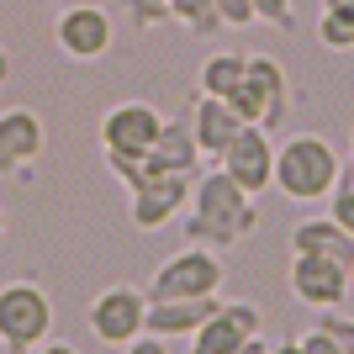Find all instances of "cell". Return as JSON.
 <instances>
[{
	"label": "cell",
	"mask_w": 354,
	"mask_h": 354,
	"mask_svg": "<svg viewBox=\"0 0 354 354\" xmlns=\"http://www.w3.org/2000/svg\"><path fill=\"white\" fill-rule=\"evenodd\" d=\"M222 301L217 296H180V301H148V323L143 333H153V339H191L196 328L207 323L212 312H217Z\"/></svg>",
	"instance_id": "9a60e30c"
},
{
	"label": "cell",
	"mask_w": 354,
	"mask_h": 354,
	"mask_svg": "<svg viewBox=\"0 0 354 354\" xmlns=\"http://www.w3.org/2000/svg\"><path fill=\"white\" fill-rule=\"evenodd\" d=\"M127 16L138 32H153L159 21H169V0H127Z\"/></svg>",
	"instance_id": "44dd1931"
},
{
	"label": "cell",
	"mask_w": 354,
	"mask_h": 354,
	"mask_svg": "<svg viewBox=\"0 0 354 354\" xmlns=\"http://www.w3.org/2000/svg\"><path fill=\"white\" fill-rule=\"evenodd\" d=\"M270 349H275V344H265V339H249V344H243L238 354H270Z\"/></svg>",
	"instance_id": "f1b7e54d"
},
{
	"label": "cell",
	"mask_w": 354,
	"mask_h": 354,
	"mask_svg": "<svg viewBox=\"0 0 354 354\" xmlns=\"http://www.w3.org/2000/svg\"><path fill=\"white\" fill-rule=\"evenodd\" d=\"M254 227H259V207H254V196L243 191L222 164L207 169V175H196L191 217H185V243H196V249H233Z\"/></svg>",
	"instance_id": "6da1fadb"
},
{
	"label": "cell",
	"mask_w": 354,
	"mask_h": 354,
	"mask_svg": "<svg viewBox=\"0 0 354 354\" xmlns=\"http://www.w3.org/2000/svg\"><path fill=\"white\" fill-rule=\"evenodd\" d=\"M323 11L344 16V21H354V0H323Z\"/></svg>",
	"instance_id": "83f0119b"
},
{
	"label": "cell",
	"mask_w": 354,
	"mask_h": 354,
	"mask_svg": "<svg viewBox=\"0 0 354 354\" xmlns=\"http://www.w3.org/2000/svg\"><path fill=\"white\" fill-rule=\"evenodd\" d=\"M222 259L212 249H196V243H185V249L175 254V259H164L159 275L148 281V301H180V296H217L222 291Z\"/></svg>",
	"instance_id": "5b68a950"
},
{
	"label": "cell",
	"mask_w": 354,
	"mask_h": 354,
	"mask_svg": "<svg viewBox=\"0 0 354 354\" xmlns=\"http://www.w3.org/2000/svg\"><path fill=\"white\" fill-rule=\"evenodd\" d=\"M148 175H191L196 180V164H201V148H196V133L191 122H164L159 143L148 153Z\"/></svg>",
	"instance_id": "e0dca14e"
},
{
	"label": "cell",
	"mask_w": 354,
	"mask_h": 354,
	"mask_svg": "<svg viewBox=\"0 0 354 354\" xmlns=\"http://www.w3.org/2000/svg\"><path fill=\"white\" fill-rule=\"evenodd\" d=\"M217 16H222V27H249V21H259V16H254V0H217Z\"/></svg>",
	"instance_id": "603a6c76"
},
{
	"label": "cell",
	"mask_w": 354,
	"mask_h": 354,
	"mask_svg": "<svg viewBox=\"0 0 354 354\" xmlns=\"http://www.w3.org/2000/svg\"><path fill=\"white\" fill-rule=\"evenodd\" d=\"M169 21L191 27V37H212V32L222 27L217 0H169Z\"/></svg>",
	"instance_id": "d6986e66"
},
{
	"label": "cell",
	"mask_w": 354,
	"mask_h": 354,
	"mask_svg": "<svg viewBox=\"0 0 354 354\" xmlns=\"http://www.w3.org/2000/svg\"><path fill=\"white\" fill-rule=\"evenodd\" d=\"M259 333H265V317H259L254 301H222L207 323L191 333V354H238Z\"/></svg>",
	"instance_id": "30bf717a"
},
{
	"label": "cell",
	"mask_w": 354,
	"mask_h": 354,
	"mask_svg": "<svg viewBox=\"0 0 354 354\" xmlns=\"http://www.w3.org/2000/svg\"><path fill=\"white\" fill-rule=\"evenodd\" d=\"M143 323H148V291L138 286H106L95 301H90V333L101 344H133L143 339Z\"/></svg>",
	"instance_id": "ba28073f"
},
{
	"label": "cell",
	"mask_w": 354,
	"mask_h": 354,
	"mask_svg": "<svg viewBox=\"0 0 354 354\" xmlns=\"http://www.w3.org/2000/svg\"><path fill=\"white\" fill-rule=\"evenodd\" d=\"M317 43L333 48V53H349V48H354V21H344V16L323 11V21H317Z\"/></svg>",
	"instance_id": "ffe728a7"
},
{
	"label": "cell",
	"mask_w": 354,
	"mask_h": 354,
	"mask_svg": "<svg viewBox=\"0 0 354 354\" xmlns=\"http://www.w3.org/2000/svg\"><path fill=\"white\" fill-rule=\"evenodd\" d=\"M164 122L169 117H159L148 101H117L101 117V153L106 159H148L164 133Z\"/></svg>",
	"instance_id": "8992f818"
},
{
	"label": "cell",
	"mask_w": 354,
	"mask_h": 354,
	"mask_svg": "<svg viewBox=\"0 0 354 354\" xmlns=\"http://www.w3.org/2000/svg\"><path fill=\"white\" fill-rule=\"evenodd\" d=\"M254 16H259L265 27H281V32L296 27V6L291 0H254Z\"/></svg>",
	"instance_id": "7402d4cb"
},
{
	"label": "cell",
	"mask_w": 354,
	"mask_h": 354,
	"mask_svg": "<svg viewBox=\"0 0 354 354\" xmlns=\"http://www.w3.org/2000/svg\"><path fill=\"white\" fill-rule=\"evenodd\" d=\"M32 354H80V349H74V344H64V339H48V344H37Z\"/></svg>",
	"instance_id": "4316f807"
},
{
	"label": "cell",
	"mask_w": 354,
	"mask_h": 354,
	"mask_svg": "<svg viewBox=\"0 0 354 354\" xmlns=\"http://www.w3.org/2000/svg\"><path fill=\"white\" fill-rule=\"evenodd\" d=\"M185 207H191V175H153L133 191L127 217H133L138 233H159V227H169Z\"/></svg>",
	"instance_id": "7c38bea8"
},
{
	"label": "cell",
	"mask_w": 354,
	"mask_h": 354,
	"mask_svg": "<svg viewBox=\"0 0 354 354\" xmlns=\"http://www.w3.org/2000/svg\"><path fill=\"white\" fill-rule=\"evenodd\" d=\"M339 169L344 159L317 133H291L275 148V191L291 196V201H328L339 185Z\"/></svg>",
	"instance_id": "7a4b0ae2"
},
{
	"label": "cell",
	"mask_w": 354,
	"mask_h": 354,
	"mask_svg": "<svg viewBox=\"0 0 354 354\" xmlns=\"http://www.w3.org/2000/svg\"><path fill=\"white\" fill-rule=\"evenodd\" d=\"M243 69H249V53H207L196 69V85H201V95L233 101V90L243 85Z\"/></svg>",
	"instance_id": "ac0fdd59"
},
{
	"label": "cell",
	"mask_w": 354,
	"mask_h": 354,
	"mask_svg": "<svg viewBox=\"0 0 354 354\" xmlns=\"http://www.w3.org/2000/svg\"><path fill=\"white\" fill-rule=\"evenodd\" d=\"M222 169L243 185L249 196H259V191H270L275 185V143H270V133L265 127H254V122H243L238 127V138L227 148H222Z\"/></svg>",
	"instance_id": "8fae6325"
},
{
	"label": "cell",
	"mask_w": 354,
	"mask_h": 354,
	"mask_svg": "<svg viewBox=\"0 0 354 354\" xmlns=\"http://www.w3.org/2000/svg\"><path fill=\"white\" fill-rule=\"evenodd\" d=\"M191 133H196V148H201V159H222V148L238 138L243 117L233 111V101H217V95H196L191 106Z\"/></svg>",
	"instance_id": "5bb4252c"
},
{
	"label": "cell",
	"mask_w": 354,
	"mask_h": 354,
	"mask_svg": "<svg viewBox=\"0 0 354 354\" xmlns=\"http://www.w3.org/2000/svg\"><path fill=\"white\" fill-rule=\"evenodd\" d=\"M53 333V301L37 281H6L0 286V344L6 354H32Z\"/></svg>",
	"instance_id": "3957f363"
},
{
	"label": "cell",
	"mask_w": 354,
	"mask_h": 354,
	"mask_svg": "<svg viewBox=\"0 0 354 354\" xmlns=\"http://www.w3.org/2000/svg\"><path fill=\"white\" fill-rule=\"evenodd\" d=\"M11 80V53H6V43H0V85Z\"/></svg>",
	"instance_id": "f546056e"
},
{
	"label": "cell",
	"mask_w": 354,
	"mask_h": 354,
	"mask_svg": "<svg viewBox=\"0 0 354 354\" xmlns=\"http://www.w3.org/2000/svg\"><path fill=\"white\" fill-rule=\"evenodd\" d=\"M291 249L296 254H323V259H333V265L354 270V233L339 227L333 217H301L291 227Z\"/></svg>",
	"instance_id": "2e32d148"
},
{
	"label": "cell",
	"mask_w": 354,
	"mask_h": 354,
	"mask_svg": "<svg viewBox=\"0 0 354 354\" xmlns=\"http://www.w3.org/2000/svg\"><path fill=\"white\" fill-rule=\"evenodd\" d=\"M111 37H117V27H111V11H106V6H59V16H53V43H59V53L74 59V64L106 59V53H111Z\"/></svg>",
	"instance_id": "52a82bcc"
},
{
	"label": "cell",
	"mask_w": 354,
	"mask_h": 354,
	"mask_svg": "<svg viewBox=\"0 0 354 354\" xmlns=\"http://www.w3.org/2000/svg\"><path fill=\"white\" fill-rule=\"evenodd\" d=\"M349 281H354V270L333 265V259H323V254H296L291 275H286L291 296L301 301V307H317V312H339L344 296H349Z\"/></svg>",
	"instance_id": "9c48e42d"
},
{
	"label": "cell",
	"mask_w": 354,
	"mask_h": 354,
	"mask_svg": "<svg viewBox=\"0 0 354 354\" xmlns=\"http://www.w3.org/2000/svg\"><path fill=\"white\" fill-rule=\"evenodd\" d=\"M296 344H301V354H349L333 333H328V328H312V333H301Z\"/></svg>",
	"instance_id": "cb8c5ba5"
},
{
	"label": "cell",
	"mask_w": 354,
	"mask_h": 354,
	"mask_svg": "<svg viewBox=\"0 0 354 354\" xmlns=\"http://www.w3.org/2000/svg\"><path fill=\"white\" fill-rule=\"evenodd\" d=\"M122 354H169V339H153V333H143V339L122 344Z\"/></svg>",
	"instance_id": "484cf974"
},
{
	"label": "cell",
	"mask_w": 354,
	"mask_h": 354,
	"mask_svg": "<svg viewBox=\"0 0 354 354\" xmlns=\"http://www.w3.org/2000/svg\"><path fill=\"white\" fill-rule=\"evenodd\" d=\"M349 138H354V127H349Z\"/></svg>",
	"instance_id": "836d02e7"
},
{
	"label": "cell",
	"mask_w": 354,
	"mask_h": 354,
	"mask_svg": "<svg viewBox=\"0 0 354 354\" xmlns=\"http://www.w3.org/2000/svg\"><path fill=\"white\" fill-rule=\"evenodd\" d=\"M270 354H301V344H296V339H286V344H275Z\"/></svg>",
	"instance_id": "4dcf8cb0"
},
{
	"label": "cell",
	"mask_w": 354,
	"mask_h": 354,
	"mask_svg": "<svg viewBox=\"0 0 354 354\" xmlns=\"http://www.w3.org/2000/svg\"><path fill=\"white\" fill-rule=\"evenodd\" d=\"M317 328H328V333H333V339L344 344V349L354 354V317H339V312H323V323Z\"/></svg>",
	"instance_id": "d4e9b609"
},
{
	"label": "cell",
	"mask_w": 354,
	"mask_h": 354,
	"mask_svg": "<svg viewBox=\"0 0 354 354\" xmlns=\"http://www.w3.org/2000/svg\"><path fill=\"white\" fill-rule=\"evenodd\" d=\"M59 6H106V0H59Z\"/></svg>",
	"instance_id": "1f68e13d"
},
{
	"label": "cell",
	"mask_w": 354,
	"mask_h": 354,
	"mask_svg": "<svg viewBox=\"0 0 354 354\" xmlns=\"http://www.w3.org/2000/svg\"><path fill=\"white\" fill-rule=\"evenodd\" d=\"M0 238H6V212H0Z\"/></svg>",
	"instance_id": "d6a6232c"
},
{
	"label": "cell",
	"mask_w": 354,
	"mask_h": 354,
	"mask_svg": "<svg viewBox=\"0 0 354 354\" xmlns=\"http://www.w3.org/2000/svg\"><path fill=\"white\" fill-rule=\"evenodd\" d=\"M43 143H48V133H43V117L32 106H6L0 111V175L32 164L43 153Z\"/></svg>",
	"instance_id": "4fadbf2b"
},
{
	"label": "cell",
	"mask_w": 354,
	"mask_h": 354,
	"mask_svg": "<svg viewBox=\"0 0 354 354\" xmlns=\"http://www.w3.org/2000/svg\"><path fill=\"white\" fill-rule=\"evenodd\" d=\"M233 111L254 127L275 133L286 117H291V80H286L281 59L270 53H249V69H243V85L233 90Z\"/></svg>",
	"instance_id": "277c9868"
}]
</instances>
